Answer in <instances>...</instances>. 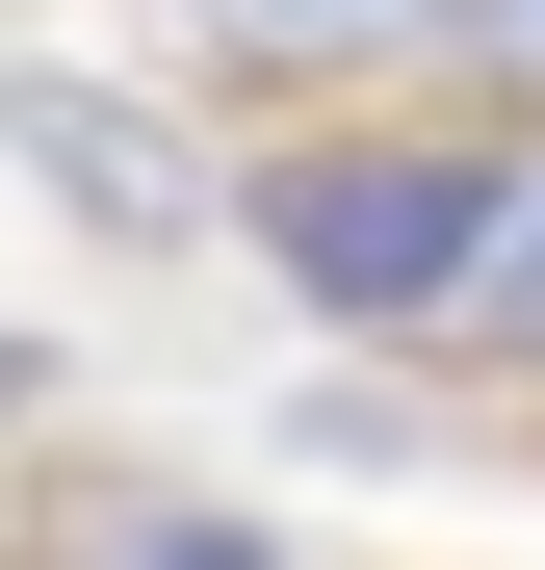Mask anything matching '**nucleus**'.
<instances>
[{"label": "nucleus", "mask_w": 545, "mask_h": 570, "mask_svg": "<svg viewBox=\"0 0 545 570\" xmlns=\"http://www.w3.org/2000/svg\"><path fill=\"white\" fill-rule=\"evenodd\" d=\"M234 234L286 259L312 337H441L468 312V234H494V156L468 130H312V156H260Z\"/></svg>", "instance_id": "1"}, {"label": "nucleus", "mask_w": 545, "mask_h": 570, "mask_svg": "<svg viewBox=\"0 0 545 570\" xmlns=\"http://www.w3.org/2000/svg\"><path fill=\"white\" fill-rule=\"evenodd\" d=\"M0 130H27V156L78 181V208H105V234H182V156H156V130H105L78 78H0Z\"/></svg>", "instance_id": "2"}, {"label": "nucleus", "mask_w": 545, "mask_h": 570, "mask_svg": "<svg viewBox=\"0 0 545 570\" xmlns=\"http://www.w3.org/2000/svg\"><path fill=\"white\" fill-rule=\"evenodd\" d=\"M441 337H468V363H519V390H545V130L494 156V234H468V312H441Z\"/></svg>", "instance_id": "3"}, {"label": "nucleus", "mask_w": 545, "mask_h": 570, "mask_svg": "<svg viewBox=\"0 0 545 570\" xmlns=\"http://www.w3.org/2000/svg\"><path fill=\"white\" fill-rule=\"evenodd\" d=\"M234 78H338V52H390V27H441V0H182Z\"/></svg>", "instance_id": "4"}, {"label": "nucleus", "mask_w": 545, "mask_h": 570, "mask_svg": "<svg viewBox=\"0 0 545 570\" xmlns=\"http://www.w3.org/2000/svg\"><path fill=\"white\" fill-rule=\"evenodd\" d=\"M441 52H468V78H494V105L545 130V0H441Z\"/></svg>", "instance_id": "5"}, {"label": "nucleus", "mask_w": 545, "mask_h": 570, "mask_svg": "<svg viewBox=\"0 0 545 570\" xmlns=\"http://www.w3.org/2000/svg\"><path fill=\"white\" fill-rule=\"evenodd\" d=\"M105 570H286L260 519H105Z\"/></svg>", "instance_id": "6"}]
</instances>
